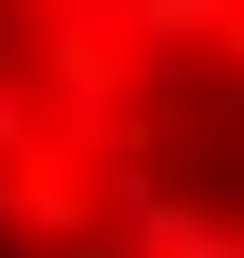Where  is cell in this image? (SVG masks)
Wrapping results in <instances>:
<instances>
[{"label":"cell","mask_w":244,"mask_h":258,"mask_svg":"<svg viewBox=\"0 0 244 258\" xmlns=\"http://www.w3.org/2000/svg\"><path fill=\"white\" fill-rule=\"evenodd\" d=\"M27 150H41V95H27V82H0V177H14Z\"/></svg>","instance_id":"obj_5"},{"label":"cell","mask_w":244,"mask_h":258,"mask_svg":"<svg viewBox=\"0 0 244 258\" xmlns=\"http://www.w3.org/2000/svg\"><path fill=\"white\" fill-rule=\"evenodd\" d=\"M95 14H109V0H41V41H54V27H95Z\"/></svg>","instance_id":"obj_6"},{"label":"cell","mask_w":244,"mask_h":258,"mask_svg":"<svg viewBox=\"0 0 244 258\" xmlns=\"http://www.w3.org/2000/svg\"><path fill=\"white\" fill-rule=\"evenodd\" d=\"M95 245L109 258H244V218L163 190L149 163H109V204H95Z\"/></svg>","instance_id":"obj_2"},{"label":"cell","mask_w":244,"mask_h":258,"mask_svg":"<svg viewBox=\"0 0 244 258\" xmlns=\"http://www.w3.org/2000/svg\"><path fill=\"white\" fill-rule=\"evenodd\" d=\"M122 54H136V95H163V82H190L204 54H217V27H231V0H109L95 14Z\"/></svg>","instance_id":"obj_3"},{"label":"cell","mask_w":244,"mask_h":258,"mask_svg":"<svg viewBox=\"0 0 244 258\" xmlns=\"http://www.w3.org/2000/svg\"><path fill=\"white\" fill-rule=\"evenodd\" d=\"M0 231H14V245H82L95 218H82V190H68L54 163H14V177H0Z\"/></svg>","instance_id":"obj_4"},{"label":"cell","mask_w":244,"mask_h":258,"mask_svg":"<svg viewBox=\"0 0 244 258\" xmlns=\"http://www.w3.org/2000/svg\"><path fill=\"white\" fill-rule=\"evenodd\" d=\"M0 258H109V245H95V231H82V245H0Z\"/></svg>","instance_id":"obj_7"},{"label":"cell","mask_w":244,"mask_h":258,"mask_svg":"<svg viewBox=\"0 0 244 258\" xmlns=\"http://www.w3.org/2000/svg\"><path fill=\"white\" fill-rule=\"evenodd\" d=\"M0 82H14V41H0Z\"/></svg>","instance_id":"obj_8"},{"label":"cell","mask_w":244,"mask_h":258,"mask_svg":"<svg viewBox=\"0 0 244 258\" xmlns=\"http://www.w3.org/2000/svg\"><path fill=\"white\" fill-rule=\"evenodd\" d=\"M27 95H41V136H68V150H109V163L136 150V54H122L109 27H54Z\"/></svg>","instance_id":"obj_1"}]
</instances>
